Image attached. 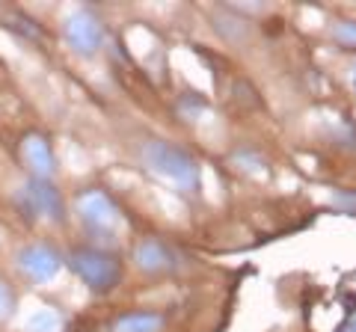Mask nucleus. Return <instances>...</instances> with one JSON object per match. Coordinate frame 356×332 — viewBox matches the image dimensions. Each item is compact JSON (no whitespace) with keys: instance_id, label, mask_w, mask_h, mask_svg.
<instances>
[{"instance_id":"nucleus-5","label":"nucleus","mask_w":356,"mask_h":332,"mask_svg":"<svg viewBox=\"0 0 356 332\" xmlns=\"http://www.w3.org/2000/svg\"><path fill=\"white\" fill-rule=\"evenodd\" d=\"M63 36L69 42V48L81 57H92V53L104 45V27L89 9H74L72 15L63 21Z\"/></svg>"},{"instance_id":"nucleus-11","label":"nucleus","mask_w":356,"mask_h":332,"mask_svg":"<svg viewBox=\"0 0 356 332\" xmlns=\"http://www.w3.org/2000/svg\"><path fill=\"white\" fill-rule=\"evenodd\" d=\"M332 36H336L339 45H344V48H356V21H350V18L336 21V27H332Z\"/></svg>"},{"instance_id":"nucleus-2","label":"nucleus","mask_w":356,"mask_h":332,"mask_svg":"<svg viewBox=\"0 0 356 332\" xmlns=\"http://www.w3.org/2000/svg\"><path fill=\"white\" fill-rule=\"evenodd\" d=\"M69 267L86 288H92L95 294H107L122 282V264L116 256L102 249H77L72 252Z\"/></svg>"},{"instance_id":"nucleus-6","label":"nucleus","mask_w":356,"mask_h":332,"mask_svg":"<svg viewBox=\"0 0 356 332\" xmlns=\"http://www.w3.org/2000/svg\"><path fill=\"white\" fill-rule=\"evenodd\" d=\"M74 211H77V217L83 219V226L92 229V231H110L122 219L116 199L110 193H104V190L81 193L77 196V202H74Z\"/></svg>"},{"instance_id":"nucleus-7","label":"nucleus","mask_w":356,"mask_h":332,"mask_svg":"<svg viewBox=\"0 0 356 332\" xmlns=\"http://www.w3.org/2000/svg\"><path fill=\"white\" fill-rule=\"evenodd\" d=\"M18 154H21L24 169L30 172V179H36V181H51L54 179V172H57V158H54L51 142L42 134H27L24 140H21Z\"/></svg>"},{"instance_id":"nucleus-10","label":"nucleus","mask_w":356,"mask_h":332,"mask_svg":"<svg viewBox=\"0 0 356 332\" xmlns=\"http://www.w3.org/2000/svg\"><path fill=\"white\" fill-rule=\"evenodd\" d=\"M60 329V315L51 308H39L27 320V332H57Z\"/></svg>"},{"instance_id":"nucleus-1","label":"nucleus","mask_w":356,"mask_h":332,"mask_svg":"<svg viewBox=\"0 0 356 332\" xmlns=\"http://www.w3.org/2000/svg\"><path fill=\"white\" fill-rule=\"evenodd\" d=\"M140 154L149 172L161 175V179H170L172 184L184 187V190H196L199 187V163L191 151L178 149L166 140H149Z\"/></svg>"},{"instance_id":"nucleus-3","label":"nucleus","mask_w":356,"mask_h":332,"mask_svg":"<svg viewBox=\"0 0 356 332\" xmlns=\"http://www.w3.org/2000/svg\"><path fill=\"white\" fill-rule=\"evenodd\" d=\"M18 211L27 219H48V223L60 226L65 219V205L57 187H51V181H36L27 179L15 193Z\"/></svg>"},{"instance_id":"nucleus-8","label":"nucleus","mask_w":356,"mask_h":332,"mask_svg":"<svg viewBox=\"0 0 356 332\" xmlns=\"http://www.w3.org/2000/svg\"><path fill=\"white\" fill-rule=\"evenodd\" d=\"M134 264L149 273V276H163V273H175L178 270V256L172 247H166L158 238H146L137 243L134 249Z\"/></svg>"},{"instance_id":"nucleus-4","label":"nucleus","mask_w":356,"mask_h":332,"mask_svg":"<svg viewBox=\"0 0 356 332\" xmlns=\"http://www.w3.org/2000/svg\"><path fill=\"white\" fill-rule=\"evenodd\" d=\"M63 264H65L63 256L51 247V243H27V247H21L18 256H15L18 273L33 285L51 282L54 276L63 270Z\"/></svg>"},{"instance_id":"nucleus-12","label":"nucleus","mask_w":356,"mask_h":332,"mask_svg":"<svg viewBox=\"0 0 356 332\" xmlns=\"http://www.w3.org/2000/svg\"><path fill=\"white\" fill-rule=\"evenodd\" d=\"M15 291L6 282H0V320H9L15 315Z\"/></svg>"},{"instance_id":"nucleus-9","label":"nucleus","mask_w":356,"mask_h":332,"mask_svg":"<svg viewBox=\"0 0 356 332\" xmlns=\"http://www.w3.org/2000/svg\"><path fill=\"white\" fill-rule=\"evenodd\" d=\"M163 326L166 317L161 312H128L113 324V332H163Z\"/></svg>"}]
</instances>
